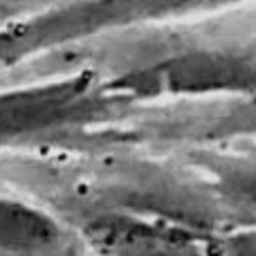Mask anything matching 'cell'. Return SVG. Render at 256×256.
I'll use <instances>...</instances> for the list:
<instances>
[{"instance_id":"cell-1","label":"cell","mask_w":256,"mask_h":256,"mask_svg":"<svg viewBox=\"0 0 256 256\" xmlns=\"http://www.w3.org/2000/svg\"><path fill=\"white\" fill-rule=\"evenodd\" d=\"M92 243L115 256H202L198 240L184 230L108 218L92 227Z\"/></svg>"},{"instance_id":"cell-2","label":"cell","mask_w":256,"mask_h":256,"mask_svg":"<svg viewBox=\"0 0 256 256\" xmlns=\"http://www.w3.org/2000/svg\"><path fill=\"white\" fill-rule=\"evenodd\" d=\"M56 234L54 220L43 212L0 198V250H38L54 243Z\"/></svg>"}]
</instances>
